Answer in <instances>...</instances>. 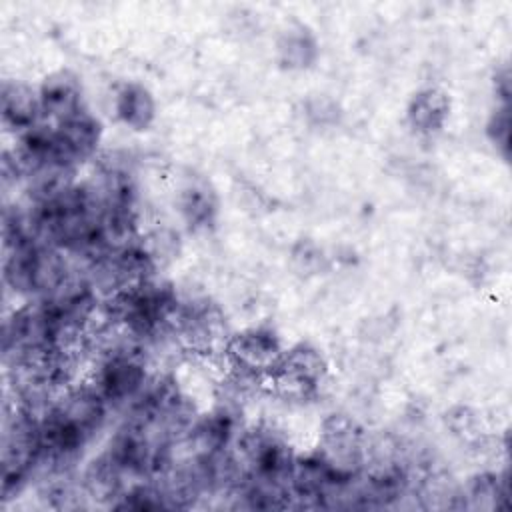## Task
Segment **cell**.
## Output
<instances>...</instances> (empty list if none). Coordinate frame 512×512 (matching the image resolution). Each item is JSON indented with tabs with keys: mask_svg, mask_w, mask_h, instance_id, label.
Wrapping results in <instances>:
<instances>
[{
	"mask_svg": "<svg viewBox=\"0 0 512 512\" xmlns=\"http://www.w3.org/2000/svg\"><path fill=\"white\" fill-rule=\"evenodd\" d=\"M494 92L498 98V104H508L510 100V70L508 66H502L494 76Z\"/></svg>",
	"mask_w": 512,
	"mask_h": 512,
	"instance_id": "ac0fdd59",
	"label": "cell"
},
{
	"mask_svg": "<svg viewBox=\"0 0 512 512\" xmlns=\"http://www.w3.org/2000/svg\"><path fill=\"white\" fill-rule=\"evenodd\" d=\"M320 56L316 34L306 24L286 26L276 40V60L284 70H308Z\"/></svg>",
	"mask_w": 512,
	"mask_h": 512,
	"instance_id": "8fae6325",
	"label": "cell"
},
{
	"mask_svg": "<svg viewBox=\"0 0 512 512\" xmlns=\"http://www.w3.org/2000/svg\"><path fill=\"white\" fill-rule=\"evenodd\" d=\"M176 208L184 224L194 230H208L216 222L218 202L214 192L206 184H188L180 190L176 198Z\"/></svg>",
	"mask_w": 512,
	"mask_h": 512,
	"instance_id": "7c38bea8",
	"label": "cell"
},
{
	"mask_svg": "<svg viewBox=\"0 0 512 512\" xmlns=\"http://www.w3.org/2000/svg\"><path fill=\"white\" fill-rule=\"evenodd\" d=\"M140 244L148 250V254L154 258L158 266L174 258L178 252V236L168 228H156L148 234H142Z\"/></svg>",
	"mask_w": 512,
	"mask_h": 512,
	"instance_id": "2e32d148",
	"label": "cell"
},
{
	"mask_svg": "<svg viewBox=\"0 0 512 512\" xmlns=\"http://www.w3.org/2000/svg\"><path fill=\"white\" fill-rule=\"evenodd\" d=\"M462 508L494 510L508 498V480L500 472H478L462 488Z\"/></svg>",
	"mask_w": 512,
	"mask_h": 512,
	"instance_id": "4fadbf2b",
	"label": "cell"
},
{
	"mask_svg": "<svg viewBox=\"0 0 512 512\" xmlns=\"http://www.w3.org/2000/svg\"><path fill=\"white\" fill-rule=\"evenodd\" d=\"M450 116V96L436 86L414 92L406 106V122L418 136H436Z\"/></svg>",
	"mask_w": 512,
	"mask_h": 512,
	"instance_id": "9c48e42d",
	"label": "cell"
},
{
	"mask_svg": "<svg viewBox=\"0 0 512 512\" xmlns=\"http://www.w3.org/2000/svg\"><path fill=\"white\" fill-rule=\"evenodd\" d=\"M36 88L40 98L42 120L48 124H58L86 110L82 82L68 68H60L46 74Z\"/></svg>",
	"mask_w": 512,
	"mask_h": 512,
	"instance_id": "8992f818",
	"label": "cell"
},
{
	"mask_svg": "<svg viewBox=\"0 0 512 512\" xmlns=\"http://www.w3.org/2000/svg\"><path fill=\"white\" fill-rule=\"evenodd\" d=\"M0 116L2 126L16 136L32 130L42 120L38 88L24 80L6 78L0 88Z\"/></svg>",
	"mask_w": 512,
	"mask_h": 512,
	"instance_id": "52a82bcc",
	"label": "cell"
},
{
	"mask_svg": "<svg viewBox=\"0 0 512 512\" xmlns=\"http://www.w3.org/2000/svg\"><path fill=\"white\" fill-rule=\"evenodd\" d=\"M292 258H294V262H296V268H298L302 274H310V272H316V270H318V266H320V262H322V250H320L314 242L306 240V242H300V244H298V248L294 250Z\"/></svg>",
	"mask_w": 512,
	"mask_h": 512,
	"instance_id": "e0dca14e",
	"label": "cell"
},
{
	"mask_svg": "<svg viewBox=\"0 0 512 512\" xmlns=\"http://www.w3.org/2000/svg\"><path fill=\"white\" fill-rule=\"evenodd\" d=\"M486 136L492 142V146L508 158L510 152V106L508 104H496L492 110L488 122H486Z\"/></svg>",
	"mask_w": 512,
	"mask_h": 512,
	"instance_id": "9a60e30c",
	"label": "cell"
},
{
	"mask_svg": "<svg viewBox=\"0 0 512 512\" xmlns=\"http://www.w3.org/2000/svg\"><path fill=\"white\" fill-rule=\"evenodd\" d=\"M232 336L222 308L208 300L180 302L172 324V338L176 344L202 360H222L226 344Z\"/></svg>",
	"mask_w": 512,
	"mask_h": 512,
	"instance_id": "7a4b0ae2",
	"label": "cell"
},
{
	"mask_svg": "<svg viewBox=\"0 0 512 512\" xmlns=\"http://www.w3.org/2000/svg\"><path fill=\"white\" fill-rule=\"evenodd\" d=\"M328 360L316 346L298 342L284 348L278 364L270 372L264 384L288 400L312 398L328 376Z\"/></svg>",
	"mask_w": 512,
	"mask_h": 512,
	"instance_id": "277c9868",
	"label": "cell"
},
{
	"mask_svg": "<svg viewBox=\"0 0 512 512\" xmlns=\"http://www.w3.org/2000/svg\"><path fill=\"white\" fill-rule=\"evenodd\" d=\"M40 416L12 402L4 408L2 422V500L18 494L38 470Z\"/></svg>",
	"mask_w": 512,
	"mask_h": 512,
	"instance_id": "6da1fadb",
	"label": "cell"
},
{
	"mask_svg": "<svg viewBox=\"0 0 512 512\" xmlns=\"http://www.w3.org/2000/svg\"><path fill=\"white\" fill-rule=\"evenodd\" d=\"M114 114L116 118L134 132H144L156 118V100L152 92L140 82H124L114 92Z\"/></svg>",
	"mask_w": 512,
	"mask_h": 512,
	"instance_id": "30bf717a",
	"label": "cell"
},
{
	"mask_svg": "<svg viewBox=\"0 0 512 512\" xmlns=\"http://www.w3.org/2000/svg\"><path fill=\"white\" fill-rule=\"evenodd\" d=\"M282 352L284 346L272 328L252 326L232 332L222 360L230 376L252 384L266 382Z\"/></svg>",
	"mask_w": 512,
	"mask_h": 512,
	"instance_id": "3957f363",
	"label": "cell"
},
{
	"mask_svg": "<svg viewBox=\"0 0 512 512\" xmlns=\"http://www.w3.org/2000/svg\"><path fill=\"white\" fill-rule=\"evenodd\" d=\"M368 432L348 414H328L320 424L316 452L340 474L356 478L364 466Z\"/></svg>",
	"mask_w": 512,
	"mask_h": 512,
	"instance_id": "5b68a950",
	"label": "cell"
},
{
	"mask_svg": "<svg viewBox=\"0 0 512 512\" xmlns=\"http://www.w3.org/2000/svg\"><path fill=\"white\" fill-rule=\"evenodd\" d=\"M56 142L66 160L80 166L92 160L102 142V124L88 110H82L58 124H52Z\"/></svg>",
	"mask_w": 512,
	"mask_h": 512,
	"instance_id": "ba28073f",
	"label": "cell"
},
{
	"mask_svg": "<svg viewBox=\"0 0 512 512\" xmlns=\"http://www.w3.org/2000/svg\"><path fill=\"white\" fill-rule=\"evenodd\" d=\"M446 426L458 436L462 442H480L482 440V424L474 410L468 406H454L444 416Z\"/></svg>",
	"mask_w": 512,
	"mask_h": 512,
	"instance_id": "5bb4252c",
	"label": "cell"
}]
</instances>
